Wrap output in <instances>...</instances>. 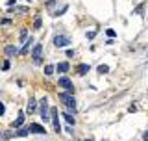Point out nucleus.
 <instances>
[{
  "label": "nucleus",
  "instance_id": "f257e3e1",
  "mask_svg": "<svg viewBox=\"0 0 148 141\" xmlns=\"http://www.w3.org/2000/svg\"><path fill=\"white\" fill-rule=\"evenodd\" d=\"M59 100H61L69 110L76 111V98H74V95H71V93H59Z\"/></svg>",
  "mask_w": 148,
  "mask_h": 141
},
{
  "label": "nucleus",
  "instance_id": "f03ea898",
  "mask_svg": "<svg viewBox=\"0 0 148 141\" xmlns=\"http://www.w3.org/2000/svg\"><path fill=\"white\" fill-rule=\"evenodd\" d=\"M39 115L43 117V121L46 123L48 121V117H50V110H48V98L43 97L41 98V108H39Z\"/></svg>",
  "mask_w": 148,
  "mask_h": 141
},
{
  "label": "nucleus",
  "instance_id": "7ed1b4c3",
  "mask_svg": "<svg viewBox=\"0 0 148 141\" xmlns=\"http://www.w3.org/2000/svg\"><path fill=\"white\" fill-rule=\"evenodd\" d=\"M58 84H59V87H63L67 93H71V95H74V86H72V82H71V80H69L67 76H61Z\"/></svg>",
  "mask_w": 148,
  "mask_h": 141
},
{
  "label": "nucleus",
  "instance_id": "20e7f679",
  "mask_svg": "<svg viewBox=\"0 0 148 141\" xmlns=\"http://www.w3.org/2000/svg\"><path fill=\"white\" fill-rule=\"evenodd\" d=\"M50 113H52V123H54V130L56 132H61V126H59V113H58V108H50Z\"/></svg>",
  "mask_w": 148,
  "mask_h": 141
},
{
  "label": "nucleus",
  "instance_id": "39448f33",
  "mask_svg": "<svg viewBox=\"0 0 148 141\" xmlns=\"http://www.w3.org/2000/svg\"><path fill=\"white\" fill-rule=\"evenodd\" d=\"M54 45L59 46V48H61V46H69L71 45V39H69L67 35H56L54 37Z\"/></svg>",
  "mask_w": 148,
  "mask_h": 141
},
{
  "label": "nucleus",
  "instance_id": "423d86ee",
  "mask_svg": "<svg viewBox=\"0 0 148 141\" xmlns=\"http://www.w3.org/2000/svg\"><path fill=\"white\" fill-rule=\"evenodd\" d=\"M41 54H43V45H35L34 50H32V56H34L35 63H41Z\"/></svg>",
  "mask_w": 148,
  "mask_h": 141
},
{
  "label": "nucleus",
  "instance_id": "0eeeda50",
  "mask_svg": "<svg viewBox=\"0 0 148 141\" xmlns=\"http://www.w3.org/2000/svg\"><path fill=\"white\" fill-rule=\"evenodd\" d=\"M28 130H30L32 134H46V128L41 126V124H37V123H32L30 126H28Z\"/></svg>",
  "mask_w": 148,
  "mask_h": 141
},
{
  "label": "nucleus",
  "instance_id": "6e6552de",
  "mask_svg": "<svg viewBox=\"0 0 148 141\" xmlns=\"http://www.w3.org/2000/svg\"><path fill=\"white\" fill-rule=\"evenodd\" d=\"M4 52H6V56H8V58H11V56L18 54V48H17L15 45H8L6 48H4Z\"/></svg>",
  "mask_w": 148,
  "mask_h": 141
},
{
  "label": "nucleus",
  "instance_id": "1a4fd4ad",
  "mask_svg": "<svg viewBox=\"0 0 148 141\" xmlns=\"http://www.w3.org/2000/svg\"><path fill=\"white\" fill-rule=\"evenodd\" d=\"M35 110H37V102H35V98H30V102H28V106H26V113H35Z\"/></svg>",
  "mask_w": 148,
  "mask_h": 141
},
{
  "label": "nucleus",
  "instance_id": "9d476101",
  "mask_svg": "<svg viewBox=\"0 0 148 141\" xmlns=\"http://www.w3.org/2000/svg\"><path fill=\"white\" fill-rule=\"evenodd\" d=\"M32 45H34V39H32V37H30V39H28L26 43H24V46H22V48L18 50V54H21V56L28 54V52H30V46H32Z\"/></svg>",
  "mask_w": 148,
  "mask_h": 141
},
{
  "label": "nucleus",
  "instance_id": "9b49d317",
  "mask_svg": "<svg viewBox=\"0 0 148 141\" xmlns=\"http://www.w3.org/2000/svg\"><path fill=\"white\" fill-rule=\"evenodd\" d=\"M24 124V113H18V117L15 121H13V124H11V128H21V126Z\"/></svg>",
  "mask_w": 148,
  "mask_h": 141
},
{
  "label": "nucleus",
  "instance_id": "f8f14e48",
  "mask_svg": "<svg viewBox=\"0 0 148 141\" xmlns=\"http://www.w3.org/2000/svg\"><path fill=\"white\" fill-rule=\"evenodd\" d=\"M54 69H58V73L65 74V73H69V69H71V65H69L67 62H61V63H58V67H54Z\"/></svg>",
  "mask_w": 148,
  "mask_h": 141
},
{
  "label": "nucleus",
  "instance_id": "ddd939ff",
  "mask_svg": "<svg viewBox=\"0 0 148 141\" xmlns=\"http://www.w3.org/2000/svg\"><path fill=\"white\" fill-rule=\"evenodd\" d=\"M63 117H65V121H67V123L69 124H74V123H76V121H74V117H72V113H71V111H65V113H63Z\"/></svg>",
  "mask_w": 148,
  "mask_h": 141
},
{
  "label": "nucleus",
  "instance_id": "4468645a",
  "mask_svg": "<svg viewBox=\"0 0 148 141\" xmlns=\"http://www.w3.org/2000/svg\"><path fill=\"white\" fill-rule=\"evenodd\" d=\"M87 70H89V65H85V63H82L80 67H78V74H85Z\"/></svg>",
  "mask_w": 148,
  "mask_h": 141
},
{
  "label": "nucleus",
  "instance_id": "2eb2a0df",
  "mask_svg": "<svg viewBox=\"0 0 148 141\" xmlns=\"http://www.w3.org/2000/svg\"><path fill=\"white\" fill-rule=\"evenodd\" d=\"M98 73H100V74L109 73V67H108V65H100V67H98Z\"/></svg>",
  "mask_w": 148,
  "mask_h": 141
},
{
  "label": "nucleus",
  "instance_id": "dca6fc26",
  "mask_svg": "<svg viewBox=\"0 0 148 141\" xmlns=\"http://www.w3.org/2000/svg\"><path fill=\"white\" fill-rule=\"evenodd\" d=\"M28 134H30V130H28V128H21L17 132V135H21V138H24V135H28Z\"/></svg>",
  "mask_w": 148,
  "mask_h": 141
},
{
  "label": "nucleus",
  "instance_id": "f3484780",
  "mask_svg": "<svg viewBox=\"0 0 148 141\" xmlns=\"http://www.w3.org/2000/svg\"><path fill=\"white\" fill-rule=\"evenodd\" d=\"M21 41H22V43H26V41H28V32L26 30H21Z\"/></svg>",
  "mask_w": 148,
  "mask_h": 141
},
{
  "label": "nucleus",
  "instance_id": "a211bd4d",
  "mask_svg": "<svg viewBox=\"0 0 148 141\" xmlns=\"http://www.w3.org/2000/svg\"><path fill=\"white\" fill-rule=\"evenodd\" d=\"M34 28H35V30H39V28H41V17H37L35 21H34Z\"/></svg>",
  "mask_w": 148,
  "mask_h": 141
},
{
  "label": "nucleus",
  "instance_id": "6ab92c4d",
  "mask_svg": "<svg viewBox=\"0 0 148 141\" xmlns=\"http://www.w3.org/2000/svg\"><path fill=\"white\" fill-rule=\"evenodd\" d=\"M54 73V67H52V65H46V67H45V74H52Z\"/></svg>",
  "mask_w": 148,
  "mask_h": 141
},
{
  "label": "nucleus",
  "instance_id": "aec40b11",
  "mask_svg": "<svg viewBox=\"0 0 148 141\" xmlns=\"http://www.w3.org/2000/svg\"><path fill=\"white\" fill-rule=\"evenodd\" d=\"M2 70H9V62H8V59L2 63Z\"/></svg>",
  "mask_w": 148,
  "mask_h": 141
},
{
  "label": "nucleus",
  "instance_id": "412c9836",
  "mask_svg": "<svg viewBox=\"0 0 148 141\" xmlns=\"http://www.w3.org/2000/svg\"><path fill=\"white\" fill-rule=\"evenodd\" d=\"M4 111H6V106H4L2 102H0V115H4Z\"/></svg>",
  "mask_w": 148,
  "mask_h": 141
},
{
  "label": "nucleus",
  "instance_id": "4be33fe9",
  "mask_svg": "<svg viewBox=\"0 0 148 141\" xmlns=\"http://www.w3.org/2000/svg\"><path fill=\"white\" fill-rule=\"evenodd\" d=\"M95 35H96V32H89V34H87V39H92Z\"/></svg>",
  "mask_w": 148,
  "mask_h": 141
},
{
  "label": "nucleus",
  "instance_id": "5701e85b",
  "mask_svg": "<svg viewBox=\"0 0 148 141\" xmlns=\"http://www.w3.org/2000/svg\"><path fill=\"white\" fill-rule=\"evenodd\" d=\"M74 54H76V52H74V50H67V58H72Z\"/></svg>",
  "mask_w": 148,
  "mask_h": 141
},
{
  "label": "nucleus",
  "instance_id": "b1692460",
  "mask_svg": "<svg viewBox=\"0 0 148 141\" xmlns=\"http://www.w3.org/2000/svg\"><path fill=\"white\" fill-rule=\"evenodd\" d=\"M108 35L109 37H115V30H108Z\"/></svg>",
  "mask_w": 148,
  "mask_h": 141
},
{
  "label": "nucleus",
  "instance_id": "393cba45",
  "mask_svg": "<svg viewBox=\"0 0 148 141\" xmlns=\"http://www.w3.org/2000/svg\"><path fill=\"white\" fill-rule=\"evenodd\" d=\"M15 2H17V0H8V6H13Z\"/></svg>",
  "mask_w": 148,
  "mask_h": 141
},
{
  "label": "nucleus",
  "instance_id": "a878e982",
  "mask_svg": "<svg viewBox=\"0 0 148 141\" xmlns=\"http://www.w3.org/2000/svg\"><path fill=\"white\" fill-rule=\"evenodd\" d=\"M85 141H92V139H85Z\"/></svg>",
  "mask_w": 148,
  "mask_h": 141
},
{
  "label": "nucleus",
  "instance_id": "bb28decb",
  "mask_svg": "<svg viewBox=\"0 0 148 141\" xmlns=\"http://www.w3.org/2000/svg\"><path fill=\"white\" fill-rule=\"evenodd\" d=\"M0 139H2V134H0Z\"/></svg>",
  "mask_w": 148,
  "mask_h": 141
},
{
  "label": "nucleus",
  "instance_id": "cd10ccee",
  "mask_svg": "<svg viewBox=\"0 0 148 141\" xmlns=\"http://www.w3.org/2000/svg\"><path fill=\"white\" fill-rule=\"evenodd\" d=\"M28 2H30V0H28Z\"/></svg>",
  "mask_w": 148,
  "mask_h": 141
}]
</instances>
